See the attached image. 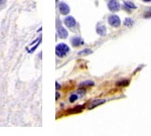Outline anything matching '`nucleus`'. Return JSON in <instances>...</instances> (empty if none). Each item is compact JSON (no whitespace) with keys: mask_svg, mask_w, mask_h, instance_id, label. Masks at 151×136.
Wrapping results in <instances>:
<instances>
[{"mask_svg":"<svg viewBox=\"0 0 151 136\" xmlns=\"http://www.w3.org/2000/svg\"><path fill=\"white\" fill-rule=\"evenodd\" d=\"M68 51H70V47L66 44H59L56 47V54L59 56H65Z\"/></svg>","mask_w":151,"mask_h":136,"instance_id":"f257e3e1","label":"nucleus"},{"mask_svg":"<svg viewBox=\"0 0 151 136\" xmlns=\"http://www.w3.org/2000/svg\"><path fill=\"white\" fill-rule=\"evenodd\" d=\"M108 22H109L110 25L113 26V27H118L121 24V20L117 15H111V16H109Z\"/></svg>","mask_w":151,"mask_h":136,"instance_id":"f03ea898","label":"nucleus"},{"mask_svg":"<svg viewBox=\"0 0 151 136\" xmlns=\"http://www.w3.org/2000/svg\"><path fill=\"white\" fill-rule=\"evenodd\" d=\"M108 8L111 11H113V12H116V11H118L120 9V4H119L117 0H111L108 3Z\"/></svg>","mask_w":151,"mask_h":136,"instance_id":"7ed1b4c3","label":"nucleus"},{"mask_svg":"<svg viewBox=\"0 0 151 136\" xmlns=\"http://www.w3.org/2000/svg\"><path fill=\"white\" fill-rule=\"evenodd\" d=\"M59 12L61 13L63 15H67L70 13V7L67 3H64V2H61L59 3Z\"/></svg>","mask_w":151,"mask_h":136,"instance_id":"20e7f679","label":"nucleus"},{"mask_svg":"<svg viewBox=\"0 0 151 136\" xmlns=\"http://www.w3.org/2000/svg\"><path fill=\"white\" fill-rule=\"evenodd\" d=\"M65 24L67 25L68 27H70V28H72V27H74L76 24H77V21H76V19L73 16H68L67 18L65 19Z\"/></svg>","mask_w":151,"mask_h":136,"instance_id":"39448f33","label":"nucleus"},{"mask_svg":"<svg viewBox=\"0 0 151 136\" xmlns=\"http://www.w3.org/2000/svg\"><path fill=\"white\" fill-rule=\"evenodd\" d=\"M58 35L61 38H67L68 33V30L66 28H64L63 26H59V29H58Z\"/></svg>","mask_w":151,"mask_h":136,"instance_id":"423d86ee","label":"nucleus"},{"mask_svg":"<svg viewBox=\"0 0 151 136\" xmlns=\"http://www.w3.org/2000/svg\"><path fill=\"white\" fill-rule=\"evenodd\" d=\"M97 33L99 35H106V26L104 25V24H102V23H99L97 25Z\"/></svg>","mask_w":151,"mask_h":136,"instance_id":"0eeeda50","label":"nucleus"},{"mask_svg":"<svg viewBox=\"0 0 151 136\" xmlns=\"http://www.w3.org/2000/svg\"><path fill=\"white\" fill-rule=\"evenodd\" d=\"M83 39H82L81 37H78V36H76V37H74L72 39V44L74 45L75 47H80V45H82L83 44Z\"/></svg>","mask_w":151,"mask_h":136,"instance_id":"6e6552de","label":"nucleus"},{"mask_svg":"<svg viewBox=\"0 0 151 136\" xmlns=\"http://www.w3.org/2000/svg\"><path fill=\"white\" fill-rule=\"evenodd\" d=\"M103 103H105V100H101V99L100 100H95V101L91 102L90 106H89V109H93V108L97 107V106H99Z\"/></svg>","mask_w":151,"mask_h":136,"instance_id":"1a4fd4ad","label":"nucleus"},{"mask_svg":"<svg viewBox=\"0 0 151 136\" xmlns=\"http://www.w3.org/2000/svg\"><path fill=\"white\" fill-rule=\"evenodd\" d=\"M92 86H94L93 81H85V82H83V83H81L80 87L84 88V87H92Z\"/></svg>","mask_w":151,"mask_h":136,"instance_id":"9d476101","label":"nucleus"},{"mask_svg":"<svg viewBox=\"0 0 151 136\" xmlns=\"http://www.w3.org/2000/svg\"><path fill=\"white\" fill-rule=\"evenodd\" d=\"M83 106H77V107H75L74 109H72V110H70V113H80L83 111Z\"/></svg>","mask_w":151,"mask_h":136,"instance_id":"9b49d317","label":"nucleus"},{"mask_svg":"<svg viewBox=\"0 0 151 136\" xmlns=\"http://www.w3.org/2000/svg\"><path fill=\"white\" fill-rule=\"evenodd\" d=\"M125 6H126V9H135L136 8V5H135L134 3H132V2H130V1H126L125 2Z\"/></svg>","mask_w":151,"mask_h":136,"instance_id":"f8f14e48","label":"nucleus"},{"mask_svg":"<svg viewBox=\"0 0 151 136\" xmlns=\"http://www.w3.org/2000/svg\"><path fill=\"white\" fill-rule=\"evenodd\" d=\"M92 53H93L92 49H84V51H80V53H79V56H87V54H91Z\"/></svg>","mask_w":151,"mask_h":136,"instance_id":"ddd939ff","label":"nucleus"},{"mask_svg":"<svg viewBox=\"0 0 151 136\" xmlns=\"http://www.w3.org/2000/svg\"><path fill=\"white\" fill-rule=\"evenodd\" d=\"M40 40H42V37H40V38H38V39H36L35 42H34L33 44H31V47H32V49H29V51H28L29 53H31V51H33V49H35V47H37V44H40Z\"/></svg>","mask_w":151,"mask_h":136,"instance_id":"4468645a","label":"nucleus"},{"mask_svg":"<svg viewBox=\"0 0 151 136\" xmlns=\"http://www.w3.org/2000/svg\"><path fill=\"white\" fill-rule=\"evenodd\" d=\"M133 23H134V20L131 19V18H126V19H125V22H124L125 25L132 26V25H133Z\"/></svg>","mask_w":151,"mask_h":136,"instance_id":"2eb2a0df","label":"nucleus"},{"mask_svg":"<svg viewBox=\"0 0 151 136\" xmlns=\"http://www.w3.org/2000/svg\"><path fill=\"white\" fill-rule=\"evenodd\" d=\"M128 84H129V81L125 80V81H122V82H119V83H117V86H119V87H125V86H127Z\"/></svg>","mask_w":151,"mask_h":136,"instance_id":"dca6fc26","label":"nucleus"},{"mask_svg":"<svg viewBox=\"0 0 151 136\" xmlns=\"http://www.w3.org/2000/svg\"><path fill=\"white\" fill-rule=\"evenodd\" d=\"M77 99H78V95L73 94V95H71V97H70V102H71V103H74Z\"/></svg>","mask_w":151,"mask_h":136,"instance_id":"f3484780","label":"nucleus"},{"mask_svg":"<svg viewBox=\"0 0 151 136\" xmlns=\"http://www.w3.org/2000/svg\"><path fill=\"white\" fill-rule=\"evenodd\" d=\"M144 16H145L146 18H148V17H151V10L147 11V12L145 13V15H144Z\"/></svg>","mask_w":151,"mask_h":136,"instance_id":"a211bd4d","label":"nucleus"},{"mask_svg":"<svg viewBox=\"0 0 151 136\" xmlns=\"http://www.w3.org/2000/svg\"><path fill=\"white\" fill-rule=\"evenodd\" d=\"M56 89H58V90L59 89V84H58V83H56Z\"/></svg>","mask_w":151,"mask_h":136,"instance_id":"6ab92c4d","label":"nucleus"},{"mask_svg":"<svg viewBox=\"0 0 151 136\" xmlns=\"http://www.w3.org/2000/svg\"><path fill=\"white\" fill-rule=\"evenodd\" d=\"M59 93H56V99H59Z\"/></svg>","mask_w":151,"mask_h":136,"instance_id":"aec40b11","label":"nucleus"},{"mask_svg":"<svg viewBox=\"0 0 151 136\" xmlns=\"http://www.w3.org/2000/svg\"><path fill=\"white\" fill-rule=\"evenodd\" d=\"M143 1H145V2H150L151 0H143Z\"/></svg>","mask_w":151,"mask_h":136,"instance_id":"412c9836","label":"nucleus"}]
</instances>
